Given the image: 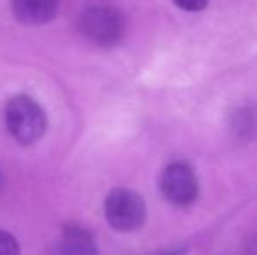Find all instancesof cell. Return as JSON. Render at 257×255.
Instances as JSON below:
<instances>
[{
  "label": "cell",
  "mask_w": 257,
  "mask_h": 255,
  "mask_svg": "<svg viewBox=\"0 0 257 255\" xmlns=\"http://www.w3.org/2000/svg\"><path fill=\"white\" fill-rule=\"evenodd\" d=\"M6 126L21 145H32L44 136L48 116L41 103L28 95H16L6 103Z\"/></svg>",
  "instance_id": "6da1fadb"
},
{
  "label": "cell",
  "mask_w": 257,
  "mask_h": 255,
  "mask_svg": "<svg viewBox=\"0 0 257 255\" xmlns=\"http://www.w3.org/2000/svg\"><path fill=\"white\" fill-rule=\"evenodd\" d=\"M105 218L114 231L133 232L146 224V201L139 192L132 189H112L105 197Z\"/></svg>",
  "instance_id": "7a4b0ae2"
},
{
  "label": "cell",
  "mask_w": 257,
  "mask_h": 255,
  "mask_svg": "<svg viewBox=\"0 0 257 255\" xmlns=\"http://www.w3.org/2000/svg\"><path fill=\"white\" fill-rule=\"evenodd\" d=\"M81 30L98 46H112L124 35V18L110 6H93L81 16Z\"/></svg>",
  "instance_id": "3957f363"
},
{
  "label": "cell",
  "mask_w": 257,
  "mask_h": 255,
  "mask_svg": "<svg viewBox=\"0 0 257 255\" xmlns=\"http://www.w3.org/2000/svg\"><path fill=\"white\" fill-rule=\"evenodd\" d=\"M159 189L165 199L175 206H189L196 201L200 185L193 168L186 163H172L159 177Z\"/></svg>",
  "instance_id": "277c9868"
},
{
  "label": "cell",
  "mask_w": 257,
  "mask_h": 255,
  "mask_svg": "<svg viewBox=\"0 0 257 255\" xmlns=\"http://www.w3.org/2000/svg\"><path fill=\"white\" fill-rule=\"evenodd\" d=\"M60 0H13V11L18 21L25 25L49 23L58 13Z\"/></svg>",
  "instance_id": "5b68a950"
},
{
  "label": "cell",
  "mask_w": 257,
  "mask_h": 255,
  "mask_svg": "<svg viewBox=\"0 0 257 255\" xmlns=\"http://www.w3.org/2000/svg\"><path fill=\"white\" fill-rule=\"evenodd\" d=\"M54 255H96L93 236L82 227H65Z\"/></svg>",
  "instance_id": "8992f818"
},
{
  "label": "cell",
  "mask_w": 257,
  "mask_h": 255,
  "mask_svg": "<svg viewBox=\"0 0 257 255\" xmlns=\"http://www.w3.org/2000/svg\"><path fill=\"white\" fill-rule=\"evenodd\" d=\"M0 255H21L16 238L4 229H0Z\"/></svg>",
  "instance_id": "52a82bcc"
},
{
  "label": "cell",
  "mask_w": 257,
  "mask_h": 255,
  "mask_svg": "<svg viewBox=\"0 0 257 255\" xmlns=\"http://www.w3.org/2000/svg\"><path fill=\"white\" fill-rule=\"evenodd\" d=\"M177 7L182 11H189V13H200V11L206 9L210 0H172Z\"/></svg>",
  "instance_id": "ba28073f"
},
{
  "label": "cell",
  "mask_w": 257,
  "mask_h": 255,
  "mask_svg": "<svg viewBox=\"0 0 257 255\" xmlns=\"http://www.w3.org/2000/svg\"><path fill=\"white\" fill-rule=\"evenodd\" d=\"M247 255H257V238L247 243Z\"/></svg>",
  "instance_id": "9c48e42d"
},
{
  "label": "cell",
  "mask_w": 257,
  "mask_h": 255,
  "mask_svg": "<svg viewBox=\"0 0 257 255\" xmlns=\"http://www.w3.org/2000/svg\"><path fill=\"white\" fill-rule=\"evenodd\" d=\"M156 255H187V248H173V250H166V252L156 253Z\"/></svg>",
  "instance_id": "30bf717a"
}]
</instances>
